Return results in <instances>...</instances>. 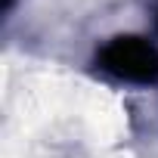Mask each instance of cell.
I'll return each mask as SVG.
<instances>
[{
	"label": "cell",
	"instance_id": "6da1fadb",
	"mask_svg": "<svg viewBox=\"0 0 158 158\" xmlns=\"http://www.w3.org/2000/svg\"><path fill=\"white\" fill-rule=\"evenodd\" d=\"M99 68L118 81L155 84L158 81V47L146 37H115L99 50Z\"/></svg>",
	"mask_w": 158,
	"mask_h": 158
},
{
	"label": "cell",
	"instance_id": "7a4b0ae2",
	"mask_svg": "<svg viewBox=\"0 0 158 158\" xmlns=\"http://www.w3.org/2000/svg\"><path fill=\"white\" fill-rule=\"evenodd\" d=\"M155 25H158V0H155Z\"/></svg>",
	"mask_w": 158,
	"mask_h": 158
}]
</instances>
